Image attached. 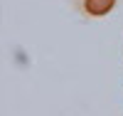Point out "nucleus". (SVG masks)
Instances as JSON below:
<instances>
[{
  "instance_id": "1",
  "label": "nucleus",
  "mask_w": 123,
  "mask_h": 116,
  "mask_svg": "<svg viewBox=\"0 0 123 116\" xmlns=\"http://www.w3.org/2000/svg\"><path fill=\"white\" fill-rule=\"evenodd\" d=\"M64 3L81 22L94 25V22H106L113 13H118L123 0H64Z\"/></svg>"
}]
</instances>
